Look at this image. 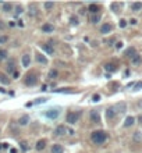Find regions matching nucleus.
<instances>
[{
	"instance_id": "nucleus-18",
	"label": "nucleus",
	"mask_w": 142,
	"mask_h": 153,
	"mask_svg": "<svg viewBox=\"0 0 142 153\" xmlns=\"http://www.w3.org/2000/svg\"><path fill=\"white\" fill-rule=\"evenodd\" d=\"M28 13H29V15H32V17L36 15V13H38V7H36V4H34V3L29 4V11H28Z\"/></svg>"
},
{
	"instance_id": "nucleus-35",
	"label": "nucleus",
	"mask_w": 142,
	"mask_h": 153,
	"mask_svg": "<svg viewBox=\"0 0 142 153\" xmlns=\"http://www.w3.org/2000/svg\"><path fill=\"white\" fill-rule=\"evenodd\" d=\"M7 57V52L6 50H0V61H2V60H4Z\"/></svg>"
},
{
	"instance_id": "nucleus-46",
	"label": "nucleus",
	"mask_w": 142,
	"mask_h": 153,
	"mask_svg": "<svg viewBox=\"0 0 142 153\" xmlns=\"http://www.w3.org/2000/svg\"><path fill=\"white\" fill-rule=\"evenodd\" d=\"M13 76H14V78H18V71H15L14 74H13Z\"/></svg>"
},
{
	"instance_id": "nucleus-6",
	"label": "nucleus",
	"mask_w": 142,
	"mask_h": 153,
	"mask_svg": "<svg viewBox=\"0 0 142 153\" xmlns=\"http://www.w3.org/2000/svg\"><path fill=\"white\" fill-rule=\"evenodd\" d=\"M91 120L93 123H100V114L98 110H91Z\"/></svg>"
},
{
	"instance_id": "nucleus-24",
	"label": "nucleus",
	"mask_w": 142,
	"mask_h": 153,
	"mask_svg": "<svg viewBox=\"0 0 142 153\" xmlns=\"http://www.w3.org/2000/svg\"><path fill=\"white\" fill-rule=\"evenodd\" d=\"M13 10V4L11 3H3V11L4 13H10Z\"/></svg>"
},
{
	"instance_id": "nucleus-8",
	"label": "nucleus",
	"mask_w": 142,
	"mask_h": 153,
	"mask_svg": "<svg viewBox=\"0 0 142 153\" xmlns=\"http://www.w3.org/2000/svg\"><path fill=\"white\" fill-rule=\"evenodd\" d=\"M40 47H42V50H45L47 54H50V56H53L54 54V49L50 45H46V43H42L40 45Z\"/></svg>"
},
{
	"instance_id": "nucleus-30",
	"label": "nucleus",
	"mask_w": 142,
	"mask_h": 153,
	"mask_svg": "<svg viewBox=\"0 0 142 153\" xmlns=\"http://www.w3.org/2000/svg\"><path fill=\"white\" fill-rule=\"evenodd\" d=\"M20 148H21L24 152H27L28 149H29V146H28V142H27V141H21V142H20Z\"/></svg>"
},
{
	"instance_id": "nucleus-44",
	"label": "nucleus",
	"mask_w": 142,
	"mask_h": 153,
	"mask_svg": "<svg viewBox=\"0 0 142 153\" xmlns=\"http://www.w3.org/2000/svg\"><path fill=\"white\" fill-rule=\"evenodd\" d=\"M4 22H3V21H0V29H4Z\"/></svg>"
},
{
	"instance_id": "nucleus-20",
	"label": "nucleus",
	"mask_w": 142,
	"mask_h": 153,
	"mask_svg": "<svg viewBox=\"0 0 142 153\" xmlns=\"http://www.w3.org/2000/svg\"><path fill=\"white\" fill-rule=\"evenodd\" d=\"M53 25H52V24H43L42 25V31L43 32H53Z\"/></svg>"
},
{
	"instance_id": "nucleus-10",
	"label": "nucleus",
	"mask_w": 142,
	"mask_h": 153,
	"mask_svg": "<svg viewBox=\"0 0 142 153\" xmlns=\"http://www.w3.org/2000/svg\"><path fill=\"white\" fill-rule=\"evenodd\" d=\"M21 63H22L24 67H29V64H31V56L29 54H24L22 59H21Z\"/></svg>"
},
{
	"instance_id": "nucleus-48",
	"label": "nucleus",
	"mask_w": 142,
	"mask_h": 153,
	"mask_svg": "<svg viewBox=\"0 0 142 153\" xmlns=\"http://www.w3.org/2000/svg\"><path fill=\"white\" fill-rule=\"evenodd\" d=\"M67 132H68L70 135H74V131H72V130H67Z\"/></svg>"
},
{
	"instance_id": "nucleus-11",
	"label": "nucleus",
	"mask_w": 142,
	"mask_h": 153,
	"mask_svg": "<svg viewBox=\"0 0 142 153\" xmlns=\"http://www.w3.org/2000/svg\"><path fill=\"white\" fill-rule=\"evenodd\" d=\"M114 109H116V111H117V114H121V113H124L125 110H127V106H125V103H119V104H116L114 106Z\"/></svg>"
},
{
	"instance_id": "nucleus-39",
	"label": "nucleus",
	"mask_w": 142,
	"mask_h": 153,
	"mask_svg": "<svg viewBox=\"0 0 142 153\" xmlns=\"http://www.w3.org/2000/svg\"><path fill=\"white\" fill-rule=\"evenodd\" d=\"M46 100H47L46 98H39V99H36V100H35V103H36V104H39V103H45Z\"/></svg>"
},
{
	"instance_id": "nucleus-21",
	"label": "nucleus",
	"mask_w": 142,
	"mask_h": 153,
	"mask_svg": "<svg viewBox=\"0 0 142 153\" xmlns=\"http://www.w3.org/2000/svg\"><path fill=\"white\" fill-rule=\"evenodd\" d=\"M131 63H132V64H141V63H142V56H141V54H135V56L131 59Z\"/></svg>"
},
{
	"instance_id": "nucleus-34",
	"label": "nucleus",
	"mask_w": 142,
	"mask_h": 153,
	"mask_svg": "<svg viewBox=\"0 0 142 153\" xmlns=\"http://www.w3.org/2000/svg\"><path fill=\"white\" fill-rule=\"evenodd\" d=\"M53 6H54V3H52V2H46V3H45V9H46V10L53 9Z\"/></svg>"
},
{
	"instance_id": "nucleus-23",
	"label": "nucleus",
	"mask_w": 142,
	"mask_h": 153,
	"mask_svg": "<svg viewBox=\"0 0 142 153\" xmlns=\"http://www.w3.org/2000/svg\"><path fill=\"white\" fill-rule=\"evenodd\" d=\"M112 11H114V13H120V10H121V4L120 3H112Z\"/></svg>"
},
{
	"instance_id": "nucleus-4",
	"label": "nucleus",
	"mask_w": 142,
	"mask_h": 153,
	"mask_svg": "<svg viewBox=\"0 0 142 153\" xmlns=\"http://www.w3.org/2000/svg\"><path fill=\"white\" fill-rule=\"evenodd\" d=\"M78 117H79V114H78V113H75V111L67 113V123L68 124H75L77 121H78Z\"/></svg>"
},
{
	"instance_id": "nucleus-3",
	"label": "nucleus",
	"mask_w": 142,
	"mask_h": 153,
	"mask_svg": "<svg viewBox=\"0 0 142 153\" xmlns=\"http://www.w3.org/2000/svg\"><path fill=\"white\" fill-rule=\"evenodd\" d=\"M36 82H38V76H36L35 72H29V74H27V76H25V85L27 86H34Z\"/></svg>"
},
{
	"instance_id": "nucleus-15",
	"label": "nucleus",
	"mask_w": 142,
	"mask_h": 153,
	"mask_svg": "<svg viewBox=\"0 0 142 153\" xmlns=\"http://www.w3.org/2000/svg\"><path fill=\"white\" fill-rule=\"evenodd\" d=\"M36 60H38V63L43 64V66H46V64H47V59L45 57L43 54H40V53H36Z\"/></svg>"
},
{
	"instance_id": "nucleus-32",
	"label": "nucleus",
	"mask_w": 142,
	"mask_h": 153,
	"mask_svg": "<svg viewBox=\"0 0 142 153\" xmlns=\"http://www.w3.org/2000/svg\"><path fill=\"white\" fill-rule=\"evenodd\" d=\"M22 11H24V9H22V6H15V15H20V14H21L22 13Z\"/></svg>"
},
{
	"instance_id": "nucleus-41",
	"label": "nucleus",
	"mask_w": 142,
	"mask_h": 153,
	"mask_svg": "<svg viewBox=\"0 0 142 153\" xmlns=\"http://www.w3.org/2000/svg\"><path fill=\"white\" fill-rule=\"evenodd\" d=\"M121 47H123V43H121V42H117V43H116V49H121Z\"/></svg>"
},
{
	"instance_id": "nucleus-51",
	"label": "nucleus",
	"mask_w": 142,
	"mask_h": 153,
	"mask_svg": "<svg viewBox=\"0 0 142 153\" xmlns=\"http://www.w3.org/2000/svg\"><path fill=\"white\" fill-rule=\"evenodd\" d=\"M139 121H141V123H142V116H141V117H139Z\"/></svg>"
},
{
	"instance_id": "nucleus-5",
	"label": "nucleus",
	"mask_w": 142,
	"mask_h": 153,
	"mask_svg": "<svg viewBox=\"0 0 142 153\" xmlns=\"http://www.w3.org/2000/svg\"><path fill=\"white\" fill-rule=\"evenodd\" d=\"M116 114H117V111H116L114 106L109 107L107 110H106V117H107V120H113V118L116 117Z\"/></svg>"
},
{
	"instance_id": "nucleus-43",
	"label": "nucleus",
	"mask_w": 142,
	"mask_h": 153,
	"mask_svg": "<svg viewBox=\"0 0 142 153\" xmlns=\"http://www.w3.org/2000/svg\"><path fill=\"white\" fill-rule=\"evenodd\" d=\"M129 22H131V25H137V24H138V21H137L135 18H132V20H131V21H129Z\"/></svg>"
},
{
	"instance_id": "nucleus-9",
	"label": "nucleus",
	"mask_w": 142,
	"mask_h": 153,
	"mask_svg": "<svg viewBox=\"0 0 142 153\" xmlns=\"http://www.w3.org/2000/svg\"><path fill=\"white\" fill-rule=\"evenodd\" d=\"M112 29H113L112 24H103V25L100 27V32H102V34H109V32H112Z\"/></svg>"
},
{
	"instance_id": "nucleus-12",
	"label": "nucleus",
	"mask_w": 142,
	"mask_h": 153,
	"mask_svg": "<svg viewBox=\"0 0 142 153\" xmlns=\"http://www.w3.org/2000/svg\"><path fill=\"white\" fill-rule=\"evenodd\" d=\"M45 146H46V139H39L38 141V142H36V150H43V149H45Z\"/></svg>"
},
{
	"instance_id": "nucleus-50",
	"label": "nucleus",
	"mask_w": 142,
	"mask_h": 153,
	"mask_svg": "<svg viewBox=\"0 0 142 153\" xmlns=\"http://www.w3.org/2000/svg\"><path fill=\"white\" fill-rule=\"evenodd\" d=\"M2 148H3V143H0V150H2Z\"/></svg>"
},
{
	"instance_id": "nucleus-38",
	"label": "nucleus",
	"mask_w": 142,
	"mask_h": 153,
	"mask_svg": "<svg viewBox=\"0 0 142 153\" xmlns=\"http://www.w3.org/2000/svg\"><path fill=\"white\" fill-rule=\"evenodd\" d=\"M119 25H120V28H125L127 27V21H125V20H120Z\"/></svg>"
},
{
	"instance_id": "nucleus-19",
	"label": "nucleus",
	"mask_w": 142,
	"mask_h": 153,
	"mask_svg": "<svg viewBox=\"0 0 142 153\" xmlns=\"http://www.w3.org/2000/svg\"><path fill=\"white\" fill-rule=\"evenodd\" d=\"M28 123H29V117H28V116H22V117H20V120H18L20 125H27Z\"/></svg>"
},
{
	"instance_id": "nucleus-31",
	"label": "nucleus",
	"mask_w": 142,
	"mask_h": 153,
	"mask_svg": "<svg viewBox=\"0 0 142 153\" xmlns=\"http://www.w3.org/2000/svg\"><path fill=\"white\" fill-rule=\"evenodd\" d=\"M70 24H71V25H78V24H79L78 17H75V15H71V17H70Z\"/></svg>"
},
{
	"instance_id": "nucleus-2",
	"label": "nucleus",
	"mask_w": 142,
	"mask_h": 153,
	"mask_svg": "<svg viewBox=\"0 0 142 153\" xmlns=\"http://www.w3.org/2000/svg\"><path fill=\"white\" fill-rule=\"evenodd\" d=\"M45 116H46L49 120H56L60 116V109L59 107H54V109H49V110L45 111Z\"/></svg>"
},
{
	"instance_id": "nucleus-29",
	"label": "nucleus",
	"mask_w": 142,
	"mask_h": 153,
	"mask_svg": "<svg viewBox=\"0 0 142 153\" xmlns=\"http://www.w3.org/2000/svg\"><path fill=\"white\" fill-rule=\"evenodd\" d=\"M104 70L107 72H113V71H116V66L114 64H106V66H104Z\"/></svg>"
},
{
	"instance_id": "nucleus-47",
	"label": "nucleus",
	"mask_w": 142,
	"mask_h": 153,
	"mask_svg": "<svg viewBox=\"0 0 142 153\" xmlns=\"http://www.w3.org/2000/svg\"><path fill=\"white\" fill-rule=\"evenodd\" d=\"M10 153H17V149H14V148L10 149Z\"/></svg>"
},
{
	"instance_id": "nucleus-26",
	"label": "nucleus",
	"mask_w": 142,
	"mask_h": 153,
	"mask_svg": "<svg viewBox=\"0 0 142 153\" xmlns=\"http://www.w3.org/2000/svg\"><path fill=\"white\" fill-rule=\"evenodd\" d=\"M88 11H91L92 14H98V11H99V7L96 6V4H91L88 7Z\"/></svg>"
},
{
	"instance_id": "nucleus-33",
	"label": "nucleus",
	"mask_w": 142,
	"mask_h": 153,
	"mask_svg": "<svg viewBox=\"0 0 142 153\" xmlns=\"http://www.w3.org/2000/svg\"><path fill=\"white\" fill-rule=\"evenodd\" d=\"M56 76H57V71H56V70H50L49 71V78L53 79V78H56Z\"/></svg>"
},
{
	"instance_id": "nucleus-49",
	"label": "nucleus",
	"mask_w": 142,
	"mask_h": 153,
	"mask_svg": "<svg viewBox=\"0 0 142 153\" xmlns=\"http://www.w3.org/2000/svg\"><path fill=\"white\" fill-rule=\"evenodd\" d=\"M0 92H2V93H6V89H3V88H0Z\"/></svg>"
},
{
	"instance_id": "nucleus-14",
	"label": "nucleus",
	"mask_w": 142,
	"mask_h": 153,
	"mask_svg": "<svg viewBox=\"0 0 142 153\" xmlns=\"http://www.w3.org/2000/svg\"><path fill=\"white\" fill-rule=\"evenodd\" d=\"M131 9L134 13H138V11H141L142 10V3L141 2H135V3H132L131 4Z\"/></svg>"
},
{
	"instance_id": "nucleus-28",
	"label": "nucleus",
	"mask_w": 142,
	"mask_h": 153,
	"mask_svg": "<svg viewBox=\"0 0 142 153\" xmlns=\"http://www.w3.org/2000/svg\"><path fill=\"white\" fill-rule=\"evenodd\" d=\"M99 21H100V15H99V14H92L91 22H92V24H98Z\"/></svg>"
},
{
	"instance_id": "nucleus-25",
	"label": "nucleus",
	"mask_w": 142,
	"mask_h": 153,
	"mask_svg": "<svg viewBox=\"0 0 142 153\" xmlns=\"http://www.w3.org/2000/svg\"><path fill=\"white\" fill-rule=\"evenodd\" d=\"M135 54H137V53H135V47H129V49L125 52V56H127V57H129V59H132Z\"/></svg>"
},
{
	"instance_id": "nucleus-17",
	"label": "nucleus",
	"mask_w": 142,
	"mask_h": 153,
	"mask_svg": "<svg viewBox=\"0 0 142 153\" xmlns=\"http://www.w3.org/2000/svg\"><path fill=\"white\" fill-rule=\"evenodd\" d=\"M0 82H2L3 85H9V84H10V79L7 78V75H6V74L0 72Z\"/></svg>"
},
{
	"instance_id": "nucleus-45",
	"label": "nucleus",
	"mask_w": 142,
	"mask_h": 153,
	"mask_svg": "<svg viewBox=\"0 0 142 153\" xmlns=\"http://www.w3.org/2000/svg\"><path fill=\"white\" fill-rule=\"evenodd\" d=\"M9 25H10V27H15V22H14V21H10Z\"/></svg>"
},
{
	"instance_id": "nucleus-22",
	"label": "nucleus",
	"mask_w": 142,
	"mask_h": 153,
	"mask_svg": "<svg viewBox=\"0 0 142 153\" xmlns=\"http://www.w3.org/2000/svg\"><path fill=\"white\" fill-rule=\"evenodd\" d=\"M134 123H135V118L129 116V117H127V118H125V121H124V127H131Z\"/></svg>"
},
{
	"instance_id": "nucleus-1",
	"label": "nucleus",
	"mask_w": 142,
	"mask_h": 153,
	"mask_svg": "<svg viewBox=\"0 0 142 153\" xmlns=\"http://www.w3.org/2000/svg\"><path fill=\"white\" fill-rule=\"evenodd\" d=\"M106 138H107V134H106L104 131H93V132H92V135H91L92 142H93V143H96V145L103 143L104 141H106Z\"/></svg>"
},
{
	"instance_id": "nucleus-37",
	"label": "nucleus",
	"mask_w": 142,
	"mask_h": 153,
	"mask_svg": "<svg viewBox=\"0 0 142 153\" xmlns=\"http://www.w3.org/2000/svg\"><path fill=\"white\" fill-rule=\"evenodd\" d=\"M7 41H9V38H7V36H4V35H2V36H0V45L6 43Z\"/></svg>"
},
{
	"instance_id": "nucleus-42",
	"label": "nucleus",
	"mask_w": 142,
	"mask_h": 153,
	"mask_svg": "<svg viewBox=\"0 0 142 153\" xmlns=\"http://www.w3.org/2000/svg\"><path fill=\"white\" fill-rule=\"evenodd\" d=\"M106 43H109V46H112V43H114V39H109V41H106Z\"/></svg>"
},
{
	"instance_id": "nucleus-13",
	"label": "nucleus",
	"mask_w": 142,
	"mask_h": 153,
	"mask_svg": "<svg viewBox=\"0 0 142 153\" xmlns=\"http://www.w3.org/2000/svg\"><path fill=\"white\" fill-rule=\"evenodd\" d=\"M67 132V128L64 127V125H59L57 128H56V131H54V134L56 135H59V136H61V135H64Z\"/></svg>"
},
{
	"instance_id": "nucleus-40",
	"label": "nucleus",
	"mask_w": 142,
	"mask_h": 153,
	"mask_svg": "<svg viewBox=\"0 0 142 153\" xmlns=\"http://www.w3.org/2000/svg\"><path fill=\"white\" fill-rule=\"evenodd\" d=\"M93 102H99V100H100V95H98V93H96V95H93Z\"/></svg>"
},
{
	"instance_id": "nucleus-7",
	"label": "nucleus",
	"mask_w": 142,
	"mask_h": 153,
	"mask_svg": "<svg viewBox=\"0 0 142 153\" xmlns=\"http://www.w3.org/2000/svg\"><path fill=\"white\" fill-rule=\"evenodd\" d=\"M7 71L9 72H15V60L14 59H10L9 61H7Z\"/></svg>"
},
{
	"instance_id": "nucleus-27",
	"label": "nucleus",
	"mask_w": 142,
	"mask_h": 153,
	"mask_svg": "<svg viewBox=\"0 0 142 153\" xmlns=\"http://www.w3.org/2000/svg\"><path fill=\"white\" fill-rule=\"evenodd\" d=\"M134 139H135L137 142H141V141H142V132L141 131H135V132H134Z\"/></svg>"
},
{
	"instance_id": "nucleus-36",
	"label": "nucleus",
	"mask_w": 142,
	"mask_h": 153,
	"mask_svg": "<svg viewBox=\"0 0 142 153\" xmlns=\"http://www.w3.org/2000/svg\"><path fill=\"white\" fill-rule=\"evenodd\" d=\"M142 88V81H139V82H137L135 85H134V91H139Z\"/></svg>"
},
{
	"instance_id": "nucleus-16",
	"label": "nucleus",
	"mask_w": 142,
	"mask_h": 153,
	"mask_svg": "<svg viewBox=\"0 0 142 153\" xmlns=\"http://www.w3.org/2000/svg\"><path fill=\"white\" fill-rule=\"evenodd\" d=\"M64 152V149L61 145H53L52 146V153H63Z\"/></svg>"
}]
</instances>
